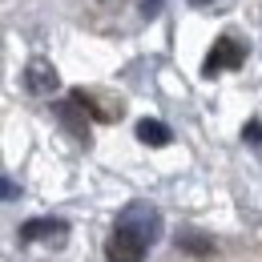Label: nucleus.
Segmentation results:
<instances>
[{
	"label": "nucleus",
	"mask_w": 262,
	"mask_h": 262,
	"mask_svg": "<svg viewBox=\"0 0 262 262\" xmlns=\"http://www.w3.org/2000/svg\"><path fill=\"white\" fill-rule=\"evenodd\" d=\"M65 222H57V218H33V222H25L20 226V238L25 242H36V238H57V234H65Z\"/></svg>",
	"instance_id": "nucleus-5"
},
{
	"label": "nucleus",
	"mask_w": 262,
	"mask_h": 262,
	"mask_svg": "<svg viewBox=\"0 0 262 262\" xmlns=\"http://www.w3.org/2000/svg\"><path fill=\"white\" fill-rule=\"evenodd\" d=\"M242 137H246V141H254V145H262V121H250V125L242 129Z\"/></svg>",
	"instance_id": "nucleus-9"
},
{
	"label": "nucleus",
	"mask_w": 262,
	"mask_h": 262,
	"mask_svg": "<svg viewBox=\"0 0 262 262\" xmlns=\"http://www.w3.org/2000/svg\"><path fill=\"white\" fill-rule=\"evenodd\" d=\"M137 137H141L145 145H169V125L145 117V121H137Z\"/></svg>",
	"instance_id": "nucleus-6"
},
{
	"label": "nucleus",
	"mask_w": 262,
	"mask_h": 262,
	"mask_svg": "<svg viewBox=\"0 0 262 262\" xmlns=\"http://www.w3.org/2000/svg\"><path fill=\"white\" fill-rule=\"evenodd\" d=\"M25 85H29V93H53L57 89V69L49 65V61H29Z\"/></svg>",
	"instance_id": "nucleus-4"
},
{
	"label": "nucleus",
	"mask_w": 262,
	"mask_h": 262,
	"mask_svg": "<svg viewBox=\"0 0 262 262\" xmlns=\"http://www.w3.org/2000/svg\"><path fill=\"white\" fill-rule=\"evenodd\" d=\"M242 61H246V49H242L234 36H218V40H214V49L206 53L202 73H206V77H214V73H222V69H238Z\"/></svg>",
	"instance_id": "nucleus-3"
},
{
	"label": "nucleus",
	"mask_w": 262,
	"mask_h": 262,
	"mask_svg": "<svg viewBox=\"0 0 262 262\" xmlns=\"http://www.w3.org/2000/svg\"><path fill=\"white\" fill-rule=\"evenodd\" d=\"M145 250H149V242L145 238H137L133 230H113V238L105 242V258L109 262H145Z\"/></svg>",
	"instance_id": "nucleus-2"
},
{
	"label": "nucleus",
	"mask_w": 262,
	"mask_h": 262,
	"mask_svg": "<svg viewBox=\"0 0 262 262\" xmlns=\"http://www.w3.org/2000/svg\"><path fill=\"white\" fill-rule=\"evenodd\" d=\"M178 246H182V250H190V254H210V250H214V242H210V238H198V234H186Z\"/></svg>",
	"instance_id": "nucleus-8"
},
{
	"label": "nucleus",
	"mask_w": 262,
	"mask_h": 262,
	"mask_svg": "<svg viewBox=\"0 0 262 262\" xmlns=\"http://www.w3.org/2000/svg\"><path fill=\"white\" fill-rule=\"evenodd\" d=\"M117 226H121V230H133L137 238H145V242L154 246V242L162 238V214H158L154 206H145V202H129V206L121 210Z\"/></svg>",
	"instance_id": "nucleus-1"
},
{
	"label": "nucleus",
	"mask_w": 262,
	"mask_h": 262,
	"mask_svg": "<svg viewBox=\"0 0 262 262\" xmlns=\"http://www.w3.org/2000/svg\"><path fill=\"white\" fill-rule=\"evenodd\" d=\"M61 121L77 133V141H89V125H85V121H77V105H73V101H69V105H61Z\"/></svg>",
	"instance_id": "nucleus-7"
}]
</instances>
